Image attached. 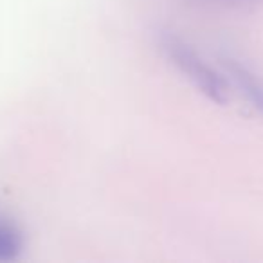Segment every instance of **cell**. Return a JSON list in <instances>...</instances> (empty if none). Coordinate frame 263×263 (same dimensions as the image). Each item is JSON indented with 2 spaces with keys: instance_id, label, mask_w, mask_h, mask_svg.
<instances>
[{
  "instance_id": "6da1fadb",
  "label": "cell",
  "mask_w": 263,
  "mask_h": 263,
  "mask_svg": "<svg viewBox=\"0 0 263 263\" xmlns=\"http://www.w3.org/2000/svg\"><path fill=\"white\" fill-rule=\"evenodd\" d=\"M159 47L166 56V60L198 92H202L213 103L226 105L229 99L227 81L209 63H205L204 58L186 40H182L179 34L172 33V31H162L159 34Z\"/></svg>"
},
{
  "instance_id": "7a4b0ae2",
  "label": "cell",
  "mask_w": 263,
  "mask_h": 263,
  "mask_svg": "<svg viewBox=\"0 0 263 263\" xmlns=\"http://www.w3.org/2000/svg\"><path fill=\"white\" fill-rule=\"evenodd\" d=\"M222 63H223V67H226L227 74L233 78L236 87L240 88V92L243 94V98L247 99L259 114H263V80H259L247 65H243V63L236 58L223 56Z\"/></svg>"
},
{
  "instance_id": "3957f363",
  "label": "cell",
  "mask_w": 263,
  "mask_h": 263,
  "mask_svg": "<svg viewBox=\"0 0 263 263\" xmlns=\"http://www.w3.org/2000/svg\"><path fill=\"white\" fill-rule=\"evenodd\" d=\"M24 251V236L13 220L0 215V263L15 261Z\"/></svg>"
},
{
  "instance_id": "277c9868",
  "label": "cell",
  "mask_w": 263,
  "mask_h": 263,
  "mask_svg": "<svg viewBox=\"0 0 263 263\" xmlns=\"http://www.w3.org/2000/svg\"><path fill=\"white\" fill-rule=\"evenodd\" d=\"M190 2L216 9H251L259 6L263 0H190Z\"/></svg>"
}]
</instances>
